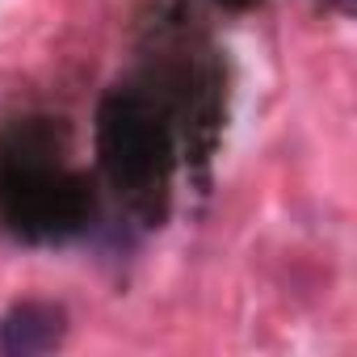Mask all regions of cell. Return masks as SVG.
<instances>
[{
	"instance_id": "6da1fadb",
	"label": "cell",
	"mask_w": 357,
	"mask_h": 357,
	"mask_svg": "<svg viewBox=\"0 0 357 357\" xmlns=\"http://www.w3.org/2000/svg\"><path fill=\"white\" fill-rule=\"evenodd\" d=\"M97 176L72 164V130L51 114L0 126V231L30 248L72 244L97 223Z\"/></svg>"
},
{
	"instance_id": "8992f818",
	"label": "cell",
	"mask_w": 357,
	"mask_h": 357,
	"mask_svg": "<svg viewBox=\"0 0 357 357\" xmlns=\"http://www.w3.org/2000/svg\"><path fill=\"white\" fill-rule=\"evenodd\" d=\"M215 5H223V9H236V13H244V9H257L261 0H215Z\"/></svg>"
},
{
	"instance_id": "3957f363",
	"label": "cell",
	"mask_w": 357,
	"mask_h": 357,
	"mask_svg": "<svg viewBox=\"0 0 357 357\" xmlns=\"http://www.w3.org/2000/svg\"><path fill=\"white\" fill-rule=\"evenodd\" d=\"M139 55L135 76L176 122L185 164H206L227 118V68L219 47L194 26V17L176 9L147 22Z\"/></svg>"
},
{
	"instance_id": "7a4b0ae2",
	"label": "cell",
	"mask_w": 357,
	"mask_h": 357,
	"mask_svg": "<svg viewBox=\"0 0 357 357\" xmlns=\"http://www.w3.org/2000/svg\"><path fill=\"white\" fill-rule=\"evenodd\" d=\"M93 147L97 176L114 202L139 227H160L172 211V181L185 164V151L176 122L139 76L118 80L97 101Z\"/></svg>"
},
{
	"instance_id": "277c9868",
	"label": "cell",
	"mask_w": 357,
	"mask_h": 357,
	"mask_svg": "<svg viewBox=\"0 0 357 357\" xmlns=\"http://www.w3.org/2000/svg\"><path fill=\"white\" fill-rule=\"evenodd\" d=\"M68 336V311L47 298L13 303L0 315V357H38L59 349Z\"/></svg>"
},
{
	"instance_id": "5b68a950",
	"label": "cell",
	"mask_w": 357,
	"mask_h": 357,
	"mask_svg": "<svg viewBox=\"0 0 357 357\" xmlns=\"http://www.w3.org/2000/svg\"><path fill=\"white\" fill-rule=\"evenodd\" d=\"M319 5H328V9H336L340 17H353V9H357V0H319Z\"/></svg>"
}]
</instances>
